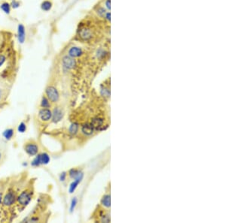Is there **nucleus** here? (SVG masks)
<instances>
[{
    "instance_id": "1",
    "label": "nucleus",
    "mask_w": 226,
    "mask_h": 223,
    "mask_svg": "<svg viewBox=\"0 0 226 223\" xmlns=\"http://www.w3.org/2000/svg\"><path fill=\"white\" fill-rule=\"evenodd\" d=\"M50 157L47 153H42L36 157L32 162V165L33 166H38L39 165H47L49 163Z\"/></svg>"
},
{
    "instance_id": "2",
    "label": "nucleus",
    "mask_w": 226,
    "mask_h": 223,
    "mask_svg": "<svg viewBox=\"0 0 226 223\" xmlns=\"http://www.w3.org/2000/svg\"><path fill=\"white\" fill-rule=\"evenodd\" d=\"M46 95L47 98L52 102H56L59 99L58 91L54 87H48L46 89Z\"/></svg>"
},
{
    "instance_id": "3",
    "label": "nucleus",
    "mask_w": 226,
    "mask_h": 223,
    "mask_svg": "<svg viewBox=\"0 0 226 223\" xmlns=\"http://www.w3.org/2000/svg\"><path fill=\"white\" fill-rule=\"evenodd\" d=\"M75 60H74V58L69 56V55L67 56H63V58L62 60V65L63 69H66V70H69V69H72L75 66Z\"/></svg>"
},
{
    "instance_id": "4",
    "label": "nucleus",
    "mask_w": 226,
    "mask_h": 223,
    "mask_svg": "<svg viewBox=\"0 0 226 223\" xmlns=\"http://www.w3.org/2000/svg\"><path fill=\"white\" fill-rule=\"evenodd\" d=\"M32 199V195L31 194L28 192H23L21 194L19 195L18 198H17V201H18V203L22 206H27L28 204L30 202Z\"/></svg>"
},
{
    "instance_id": "5",
    "label": "nucleus",
    "mask_w": 226,
    "mask_h": 223,
    "mask_svg": "<svg viewBox=\"0 0 226 223\" xmlns=\"http://www.w3.org/2000/svg\"><path fill=\"white\" fill-rule=\"evenodd\" d=\"M17 40L20 44H24L26 40V28L22 24L17 26Z\"/></svg>"
},
{
    "instance_id": "6",
    "label": "nucleus",
    "mask_w": 226,
    "mask_h": 223,
    "mask_svg": "<svg viewBox=\"0 0 226 223\" xmlns=\"http://www.w3.org/2000/svg\"><path fill=\"white\" fill-rule=\"evenodd\" d=\"M16 197L14 192H8L3 198V204L5 206H11L15 203Z\"/></svg>"
},
{
    "instance_id": "7",
    "label": "nucleus",
    "mask_w": 226,
    "mask_h": 223,
    "mask_svg": "<svg viewBox=\"0 0 226 223\" xmlns=\"http://www.w3.org/2000/svg\"><path fill=\"white\" fill-rule=\"evenodd\" d=\"M25 151L29 156H35L38 153V148L36 143H29L26 144Z\"/></svg>"
},
{
    "instance_id": "8",
    "label": "nucleus",
    "mask_w": 226,
    "mask_h": 223,
    "mask_svg": "<svg viewBox=\"0 0 226 223\" xmlns=\"http://www.w3.org/2000/svg\"><path fill=\"white\" fill-rule=\"evenodd\" d=\"M51 117H52V113L49 109L43 108L39 112V118L42 121H48V120H51Z\"/></svg>"
},
{
    "instance_id": "9",
    "label": "nucleus",
    "mask_w": 226,
    "mask_h": 223,
    "mask_svg": "<svg viewBox=\"0 0 226 223\" xmlns=\"http://www.w3.org/2000/svg\"><path fill=\"white\" fill-rule=\"evenodd\" d=\"M82 54H83V51H82V48L79 47H72L68 51V55L73 58L79 57Z\"/></svg>"
},
{
    "instance_id": "10",
    "label": "nucleus",
    "mask_w": 226,
    "mask_h": 223,
    "mask_svg": "<svg viewBox=\"0 0 226 223\" xmlns=\"http://www.w3.org/2000/svg\"><path fill=\"white\" fill-rule=\"evenodd\" d=\"M81 38L84 40H88L92 37V32L88 28H84V29H81L80 33H79Z\"/></svg>"
},
{
    "instance_id": "11",
    "label": "nucleus",
    "mask_w": 226,
    "mask_h": 223,
    "mask_svg": "<svg viewBox=\"0 0 226 223\" xmlns=\"http://www.w3.org/2000/svg\"><path fill=\"white\" fill-rule=\"evenodd\" d=\"M63 116V114L62 111L60 108L57 107V108L54 109V111L53 114H52V119H53V121L54 123H57V122L60 121Z\"/></svg>"
},
{
    "instance_id": "12",
    "label": "nucleus",
    "mask_w": 226,
    "mask_h": 223,
    "mask_svg": "<svg viewBox=\"0 0 226 223\" xmlns=\"http://www.w3.org/2000/svg\"><path fill=\"white\" fill-rule=\"evenodd\" d=\"M93 129L94 128L92 126L91 124L86 123L84 125H83L82 128V131L83 134H84L85 135H91V134H93Z\"/></svg>"
},
{
    "instance_id": "13",
    "label": "nucleus",
    "mask_w": 226,
    "mask_h": 223,
    "mask_svg": "<svg viewBox=\"0 0 226 223\" xmlns=\"http://www.w3.org/2000/svg\"><path fill=\"white\" fill-rule=\"evenodd\" d=\"M52 2L49 0H45L41 4V8L42 11H49L52 8Z\"/></svg>"
},
{
    "instance_id": "14",
    "label": "nucleus",
    "mask_w": 226,
    "mask_h": 223,
    "mask_svg": "<svg viewBox=\"0 0 226 223\" xmlns=\"http://www.w3.org/2000/svg\"><path fill=\"white\" fill-rule=\"evenodd\" d=\"M82 178H83V176L79 177L75 179V180H74V181H73V183H71L70 187H69V192H70V193H73V192H74V191L75 190V189L77 188V186H78V185L79 184V183L82 181Z\"/></svg>"
},
{
    "instance_id": "15",
    "label": "nucleus",
    "mask_w": 226,
    "mask_h": 223,
    "mask_svg": "<svg viewBox=\"0 0 226 223\" xmlns=\"http://www.w3.org/2000/svg\"><path fill=\"white\" fill-rule=\"evenodd\" d=\"M0 8L3 12H5L6 15H9L11 13V5H10L8 2H3L2 3V5L0 6Z\"/></svg>"
},
{
    "instance_id": "16",
    "label": "nucleus",
    "mask_w": 226,
    "mask_h": 223,
    "mask_svg": "<svg viewBox=\"0 0 226 223\" xmlns=\"http://www.w3.org/2000/svg\"><path fill=\"white\" fill-rule=\"evenodd\" d=\"M103 123V120L100 118H94L91 122V125L95 129H98V128L100 127Z\"/></svg>"
},
{
    "instance_id": "17",
    "label": "nucleus",
    "mask_w": 226,
    "mask_h": 223,
    "mask_svg": "<svg viewBox=\"0 0 226 223\" xmlns=\"http://www.w3.org/2000/svg\"><path fill=\"white\" fill-rule=\"evenodd\" d=\"M69 176H70L71 178H73V179H76V178L79 177L83 176V173L81 172L80 170L73 169L69 172Z\"/></svg>"
},
{
    "instance_id": "18",
    "label": "nucleus",
    "mask_w": 226,
    "mask_h": 223,
    "mask_svg": "<svg viewBox=\"0 0 226 223\" xmlns=\"http://www.w3.org/2000/svg\"><path fill=\"white\" fill-rule=\"evenodd\" d=\"M101 203H102V204L103 205V206H105V207H110V204H111V202H110V195H106L104 196L103 198L102 201H101Z\"/></svg>"
},
{
    "instance_id": "19",
    "label": "nucleus",
    "mask_w": 226,
    "mask_h": 223,
    "mask_svg": "<svg viewBox=\"0 0 226 223\" xmlns=\"http://www.w3.org/2000/svg\"><path fill=\"white\" fill-rule=\"evenodd\" d=\"M78 130H79V125H78L77 123H75L71 124V125H70V127H69V133L72 134H76Z\"/></svg>"
},
{
    "instance_id": "20",
    "label": "nucleus",
    "mask_w": 226,
    "mask_h": 223,
    "mask_svg": "<svg viewBox=\"0 0 226 223\" xmlns=\"http://www.w3.org/2000/svg\"><path fill=\"white\" fill-rule=\"evenodd\" d=\"M13 134H14V131H13L11 129H7V130L4 132L3 135L6 139L9 140L12 138Z\"/></svg>"
},
{
    "instance_id": "21",
    "label": "nucleus",
    "mask_w": 226,
    "mask_h": 223,
    "mask_svg": "<svg viewBox=\"0 0 226 223\" xmlns=\"http://www.w3.org/2000/svg\"><path fill=\"white\" fill-rule=\"evenodd\" d=\"M41 105L43 108H48L50 107L49 101L46 97H43L42 99V102H41Z\"/></svg>"
},
{
    "instance_id": "22",
    "label": "nucleus",
    "mask_w": 226,
    "mask_h": 223,
    "mask_svg": "<svg viewBox=\"0 0 226 223\" xmlns=\"http://www.w3.org/2000/svg\"><path fill=\"white\" fill-rule=\"evenodd\" d=\"M76 204H77V198H74L73 200H72L71 206H70V212H73V211H74V209H75Z\"/></svg>"
},
{
    "instance_id": "23",
    "label": "nucleus",
    "mask_w": 226,
    "mask_h": 223,
    "mask_svg": "<svg viewBox=\"0 0 226 223\" xmlns=\"http://www.w3.org/2000/svg\"><path fill=\"white\" fill-rule=\"evenodd\" d=\"M26 129H27V126H26V125L24 123H21L18 126V131L20 132L23 133L25 132Z\"/></svg>"
},
{
    "instance_id": "24",
    "label": "nucleus",
    "mask_w": 226,
    "mask_h": 223,
    "mask_svg": "<svg viewBox=\"0 0 226 223\" xmlns=\"http://www.w3.org/2000/svg\"><path fill=\"white\" fill-rule=\"evenodd\" d=\"M11 7H12L13 8H15V9H16V8H17L20 7V2H19L18 1L14 0V1H13V2H11Z\"/></svg>"
},
{
    "instance_id": "25",
    "label": "nucleus",
    "mask_w": 226,
    "mask_h": 223,
    "mask_svg": "<svg viewBox=\"0 0 226 223\" xmlns=\"http://www.w3.org/2000/svg\"><path fill=\"white\" fill-rule=\"evenodd\" d=\"M6 60V56H4V55H0V67L5 63Z\"/></svg>"
},
{
    "instance_id": "26",
    "label": "nucleus",
    "mask_w": 226,
    "mask_h": 223,
    "mask_svg": "<svg viewBox=\"0 0 226 223\" xmlns=\"http://www.w3.org/2000/svg\"><path fill=\"white\" fill-rule=\"evenodd\" d=\"M65 177H66V173H63V174H61V175H60V180H61V181H64Z\"/></svg>"
},
{
    "instance_id": "27",
    "label": "nucleus",
    "mask_w": 226,
    "mask_h": 223,
    "mask_svg": "<svg viewBox=\"0 0 226 223\" xmlns=\"http://www.w3.org/2000/svg\"><path fill=\"white\" fill-rule=\"evenodd\" d=\"M106 7H107V8H109V9H110V0H106Z\"/></svg>"
},
{
    "instance_id": "28",
    "label": "nucleus",
    "mask_w": 226,
    "mask_h": 223,
    "mask_svg": "<svg viewBox=\"0 0 226 223\" xmlns=\"http://www.w3.org/2000/svg\"><path fill=\"white\" fill-rule=\"evenodd\" d=\"M2 195L0 194V204H1V203H2Z\"/></svg>"
},
{
    "instance_id": "29",
    "label": "nucleus",
    "mask_w": 226,
    "mask_h": 223,
    "mask_svg": "<svg viewBox=\"0 0 226 223\" xmlns=\"http://www.w3.org/2000/svg\"><path fill=\"white\" fill-rule=\"evenodd\" d=\"M2 41V35L1 34H0V44H1Z\"/></svg>"
},
{
    "instance_id": "30",
    "label": "nucleus",
    "mask_w": 226,
    "mask_h": 223,
    "mask_svg": "<svg viewBox=\"0 0 226 223\" xmlns=\"http://www.w3.org/2000/svg\"><path fill=\"white\" fill-rule=\"evenodd\" d=\"M2 90L0 89V98H2Z\"/></svg>"
},
{
    "instance_id": "31",
    "label": "nucleus",
    "mask_w": 226,
    "mask_h": 223,
    "mask_svg": "<svg viewBox=\"0 0 226 223\" xmlns=\"http://www.w3.org/2000/svg\"><path fill=\"white\" fill-rule=\"evenodd\" d=\"M0 157H1V154H0Z\"/></svg>"
}]
</instances>
